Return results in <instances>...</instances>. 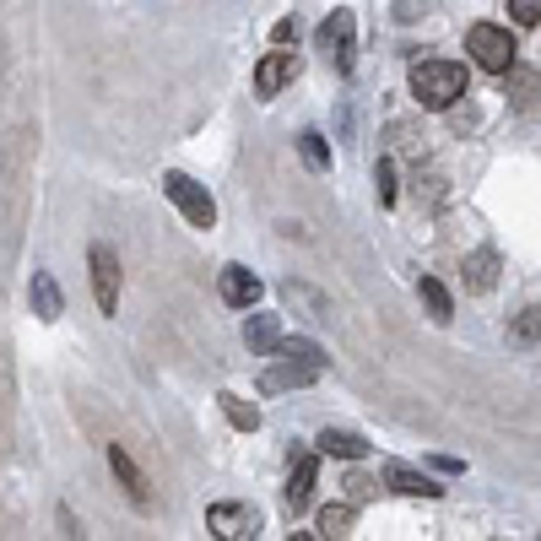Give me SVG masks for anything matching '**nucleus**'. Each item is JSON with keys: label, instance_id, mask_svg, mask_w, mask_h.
<instances>
[{"label": "nucleus", "instance_id": "1", "mask_svg": "<svg viewBox=\"0 0 541 541\" xmlns=\"http://www.w3.org/2000/svg\"><path fill=\"white\" fill-rule=\"evenodd\" d=\"M460 92H466V65H455V60L412 65V98L422 103V109H450Z\"/></svg>", "mask_w": 541, "mask_h": 541}, {"label": "nucleus", "instance_id": "2", "mask_svg": "<svg viewBox=\"0 0 541 541\" xmlns=\"http://www.w3.org/2000/svg\"><path fill=\"white\" fill-rule=\"evenodd\" d=\"M163 195L184 211V222H190V228H217V201H211L206 184H195L190 174L168 168V174H163Z\"/></svg>", "mask_w": 541, "mask_h": 541}, {"label": "nucleus", "instance_id": "3", "mask_svg": "<svg viewBox=\"0 0 541 541\" xmlns=\"http://www.w3.org/2000/svg\"><path fill=\"white\" fill-rule=\"evenodd\" d=\"M466 49H471V60H477L482 71H493V76H509L514 55H520L509 28H498V22H477V28L466 33Z\"/></svg>", "mask_w": 541, "mask_h": 541}, {"label": "nucleus", "instance_id": "4", "mask_svg": "<svg viewBox=\"0 0 541 541\" xmlns=\"http://www.w3.org/2000/svg\"><path fill=\"white\" fill-rule=\"evenodd\" d=\"M352 38H358V17L352 11H331L314 33V49L336 65V71H352Z\"/></svg>", "mask_w": 541, "mask_h": 541}, {"label": "nucleus", "instance_id": "5", "mask_svg": "<svg viewBox=\"0 0 541 541\" xmlns=\"http://www.w3.org/2000/svg\"><path fill=\"white\" fill-rule=\"evenodd\" d=\"M206 525H211V536H222V541H244V536H260V509H249V504H211Z\"/></svg>", "mask_w": 541, "mask_h": 541}, {"label": "nucleus", "instance_id": "6", "mask_svg": "<svg viewBox=\"0 0 541 541\" xmlns=\"http://www.w3.org/2000/svg\"><path fill=\"white\" fill-rule=\"evenodd\" d=\"M92 293H98L103 314L120 309V255L109 244H92Z\"/></svg>", "mask_w": 541, "mask_h": 541}, {"label": "nucleus", "instance_id": "7", "mask_svg": "<svg viewBox=\"0 0 541 541\" xmlns=\"http://www.w3.org/2000/svg\"><path fill=\"white\" fill-rule=\"evenodd\" d=\"M320 368H325V363H303V358L271 363L266 374H260V390H266V395H282V390H303V385H314V379H320Z\"/></svg>", "mask_w": 541, "mask_h": 541}, {"label": "nucleus", "instance_id": "8", "mask_svg": "<svg viewBox=\"0 0 541 541\" xmlns=\"http://www.w3.org/2000/svg\"><path fill=\"white\" fill-rule=\"evenodd\" d=\"M260 293H266V287H260V276L249 266H222V303H228V309H255Z\"/></svg>", "mask_w": 541, "mask_h": 541}, {"label": "nucleus", "instance_id": "9", "mask_svg": "<svg viewBox=\"0 0 541 541\" xmlns=\"http://www.w3.org/2000/svg\"><path fill=\"white\" fill-rule=\"evenodd\" d=\"M109 471L120 477V487L130 493V504L136 509H152V493H147V477H141V466L125 455V444H109Z\"/></svg>", "mask_w": 541, "mask_h": 541}, {"label": "nucleus", "instance_id": "10", "mask_svg": "<svg viewBox=\"0 0 541 541\" xmlns=\"http://www.w3.org/2000/svg\"><path fill=\"white\" fill-rule=\"evenodd\" d=\"M298 76V55H287V49H276V55L260 60V71H255V92L260 98H276L287 82Z\"/></svg>", "mask_w": 541, "mask_h": 541}, {"label": "nucleus", "instance_id": "11", "mask_svg": "<svg viewBox=\"0 0 541 541\" xmlns=\"http://www.w3.org/2000/svg\"><path fill=\"white\" fill-rule=\"evenodd\" d=\"M282 320L276 314H249V325H244V341H249V352H260V358H271V352H282Z\"/></svg>", "mask_w": 541, "mask_h": 541}, {"label": "nucleus", "instance_id": "12", "mask_svg": "<svg viewBox=\"0 0 541 541\" xmlns=\"http://www.w3.org/2000/svg\"><path fill=\"white\" fill-rule=\"evenodd\" d=\"M385 487H390V493H401V498H439L444 493L439 482L422 477V471H412V466H385Z\"/></svg>", "mask_w": 541, "mask_h": 541}, {"label": "nucleus", "instance_id": "13", "mask_svg": "<svg viewBox=\"0 0 541 541\" xmlns=\"http://www.w3.org/2000/svg\"><path fill=\"white\" fill-rule=\"evenodd\" d=\"M28 298H33V314H38V320H60V314H65L60 282H55L49 271H33V282H28Z\"/></svg>", "mask_w": 541, "mask_h": 541}, {"label": "nucleus", "instance_id": "14", "mask_svg": "<svg viewBox=\"0 0 541 541\" xmlns=\"http://www.w3.org/2000/svg\"><path fill=\"white\" fill-rule=\"evenodd\" d=\"M314 477H320V455H298V460H293V477H287V509H293V514L309 504Z\"/></svg>", "mask_w": 541, "mask_h": 541}, {"label": "nucleus", "instance_id": "15", "mask_svg": "<svg viewBox=\"0 0 541 541\" xmlns=\"http://www.w3.org/2000/svg\"><path fill=\"white\" fill-rule=\"evenodd\" d=\"M320 455L363 460V455H368V439H363V433H347V428H325V433H320Z\"/></svg>", "mask_w": 541, "mask_h": 541}, {"label": "nucleus", "instance_id": "16", "mask_svg": "<svg viewBox=\"0 0 541 541\" xmlns=\"http://www.w3.org/2000/svg\"><path fill=\"white\" fill-rule=\"evenodd\" d=\"M509 103H514V109H536V103H541V76L525 71L520 60L509 65Z\"/></svg>", "mask_w": 541, "mask_h": 541}, {"label": "nucleus", "instance_id": "17", "mask_svg": "<svg viewBox=\"0 0 541 541\" xmlns=\"http://www.w3.org/2000/svg\"><path fill=\"white\" fill-rule=\"evenodd\" d=\"M417 293H422V303H428V320H433V325H450V320H455V303H450V293H444L439 276H422Z\"/></svg>", "mask_w": 541, "mask_h": 541}, {"label": "nucleus", "instance_id": "18", "mask_svg": "<svg viewBox=\"0 0 541 541\" xmlns=\"http://www.w3.org/2000/svg\"><path fill=\"white\" fill-rule=\"evenodd\" d=\"M493 282H498V255L493 249H477V255L466 260V287L471 293H493Z\"/></svg>", "mask_w": 541, "mask_h": 541}, {"label": "nucleus", "instance_id": "19", "mask_svg": "<svg viewBox=\"0 0 541 541\" xmlns=\"http://www.w3.org/2000/svg\"><path fill=\"white\" fill-rule=\"evenodd\" d=\"M217 406H222V417H228V422H233V428H239V433H255V428H260V412H255V406L244 401V395L222 390V395H217Z\"/></svg>", "mask_w": 541, "mask_h": 541}, {"label": "nucleus", "instance_id": "20", "mask_svg": "<svg viewBox=\"0 0 541 541\" xmlns=\"http://www.w3.org/2000/svg\"><path fill=\"white\" fill-rule=\"evenodd\" d=\"M352 520H358V504H325L320 509V531L314 536H352Z\"/></svg>", "mask_w": 541, "mask_h": 541}, {"label": "nucleus", "instance_id": "21", "mask_svg": "<svg viewBox=\"0 0 541 541\" xmlns=\"http://www.w3.org/2000/svg\"><path fill=\"white\" fill-rule=\"evenodd\" d=\"M298 152H303V163H309L314 174H325V168H331V147H325L320 130H303V136H298Z\"/></svg>", "mask_w": 541, "mask_h": 541}, {"label": "nucleus", "instance_id": "22", "mask_svg": "<svg viewBox=\"0 0 541 541\" xmlns=\"http://www.w3.org/2000/svg\"><path fill=\"white\" fill-rule=\"evenodd\" d=\"M509 341H514V347H536V341H541V309H525V314H514V325H509Z\"/></svg>", "mask_w": 541, "mask_h": 541}, {"label": "nucleus", "instance_id": "23", "mask_svg": "<svg viewBox=\"0 0 541 541\" xmlns=\"http://www.w3.org/2000/svg\"><path fill=\"white\" fill-rule=\"evenodd\" d=\"M374 184H379V206H395V168H390V157H379Z\"/></svg>", "mask_w": 541, "mask_h": 541}, {"label": "nucleus", "instance_id": "24", "mask_svg": "<svg viewBox=\"0 0 541 541\" xmlns=\"http://www.w3.org/2000/svg\"><path fill=\"white\" fill-rule=\"evenodd\" d=\"M282 358H303V363H325V352L314 347V341H293V336H282Z\"/></svg>", "mask_w": 541, "mask_h": 541}, {"label": "nucleus", "instance_id": "25", "mask_svg": "<svg viewBox=\"0 0 541 541\" xmlns=\"http://www.w3.org/2000/svg\"><path fill=\"white\" fill-rule=\"evenodd\" d=\"M374 493H379L374 477H363V471H352V477H347V498H352V504H368Z\"/></svg>", "mask_w": 541, "mask_h": 541}, {"label": "nucleus", "instance_id": "26", "mask_svg": "<svg viewBox=\"0 0 541 541\" xmlns=\"http://www.w3.org/2000/svg\"><path fill=\"white\" fill-rule=\"evenodd\" d=\"M509 17L520 22V28H536V22H541V0H509Z\"/></svg>", "mask_w": 541, "mask_h": 541}, {"label": "nucleus", "instance_id": "27", "mask_svg": "<svg viewBox=\"0 0 541 541\" xmlns=\"http://www.w3.org/2000/svg\"><path fill=\"white\" fill-rule=\"evenodd\" d=\"M271 38H276V44H298V17H282L271 28Z\"/></svg>", "mask_w": 541, "mask_h": 541}]
</instances>
